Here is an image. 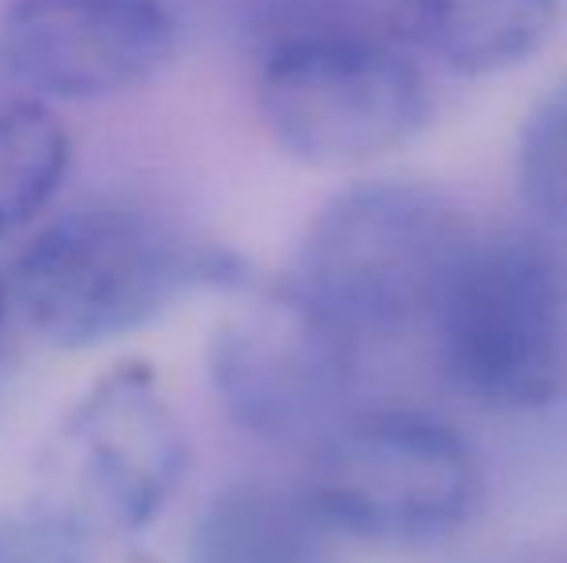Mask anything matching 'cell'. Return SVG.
Returning <instances> with one entry per match:
<instances>
[{
  "label": "cell",
  "instance_id": "cell-1",
  "mask_svg": "<svg viewBox=\"0 0 567 563\" xmlns=\"http://www.w3.org/2000/svg\"><path fill=\"white\" fill-rule=\"evenodd\" d=\"M251 54L262 124L306 166L379 163L433 116L425 70L371 0H262Z\"/></svg>",
  "mask_w": 567,
  "mask_h": 563
},
{
  "label": "cell",
  "instance_id": "cell-2",
  "mask_svg": "<svg viewBox=\"0 0 567 563\" xmlns=\"http://www.w3.org/2000/svg\"><path fill=\"white\" fill-rule=\"evenodd\" d=\"M239 282L231 251L140 205L101 201L39 228L8 290L43 344L90 352L135 336L189 293Z\"/></svg>",
  "mask_w": 567,
  "mask_h": 563
},
{
  "label": "cell",
  "instance_id": "cell-3",
  "mask_svg": "<svg viewBox=\"0 0 567 563\" xmlns=\"http://www.w3.org/2000/svg\"><path fill=\"white\" fill-rule=\"evenodd\" d=\"M475 228L444 189L367 178L313 212L290 285L363 344L429 321Z\"/></svg>",
  "mask_w": 567,
  "mask_h": 563
},
{
  "label": "cell",
  "instance_id": "cell-4",
  "mask_svg": "<svg viewBox=\"0 0 567 563\" xmlns=\"http://www.w3.org/2000/svg\"><path fill=\"white\" fill-rule=\"evenodd\" d=\"M452 390L491 409H540L567 378V271L537 236H471L429 309Z\"/></svg>",
  "mask_w": 567,
  "mask_h": 563
},
{
  "label": "cell",
  "instance_id": "cell-5",
  "mask_svg": "<svg viewBox=\"0 0 567 563\" xmlns=\"http://www.w3.org/2000/svg\"><path fill=\"white\" fill-rule=\"evenodd\" d=\"M313 505L340 536L379 549H429L460 533L483 502V467L452 425L417 409L343 414L317 440Z\"/></svg>",
  "mask_w": 567,
  "mask_h": 563
},
{
  "label": "cell",
  "instance_id": "cell-6",
  "mask_svg": "<svg viewBox=\"0 0 567 563\" xmlns=\"http://www.w3.org/2000/svg\"><path fill=\"white\" fill-rule=\"evenodd\" d=\"M359 340L293 285L247 301L209 340V383L228 421L267 444L321 440L348 414Z\"/></svg>",
  "mask_w": 567,
  "mask_h": 563
},
{
  "label": "cell",
  "instance_id": "cell-7",
  "mask_svg": "<svg viewBox=\"0 0 567 563\" xmlns=\"http://www.w3.org/2000/svg\"><path fill=\"white\" fill-rule=\"evenodd\" d=\"M178 51L166 0H8L0 66L47 105H93L155 82Z\"/></svg>",
  "mask_w": 567,
  "mask_h": 563
},
{
  "label": "cell",
  "instance_id": "cell-8",
  "mask_svg": "<svg viewBox=\"0 0 567 563\" xmlns=\"http://www.w3.org/2000/svg\"><path fill=\"white\" fill-rule=\"evenodd\" d=\"M62 451L82 498L135 533L163 518L189 467V436L147 363H116L78 398Z\"/></svg>",
  "mask_w": 567,
  "mask_h": 563
},
{
  "label": "cell",
  "instance_id": "cell-9",
  "mask_svg": "<svg viewBox=\"0 0 567 563\" xmlns=\"http://www.w3.org/2000/svg\"><path fill=\"white\" fill-rule=\"evenodd\" d=\"M343 536L306 487L239 479L220 487L194 518L189 563H343Z\"/></svg>",
  "mask_w": 567,
  "mask_h": 563
},
{
  "label": "cell",
  "instance_id": "cell-10",
  "mask_svg": "<svg viewBox=\"0 0 567 563\" xmlns=\"http://www.w3.org/2000/svg\"><path fill=\"white\" fill-rule=\"evenodd\" d=\"M560 0H394V28L463 77L522 66L548 39Z\"/></svg>",
  "mask_w": 567,
  "mask_h": 563
},
{
  "label": "cell",
  "instance_id": "cell-11",
  "mask_svg": "<svg viewBox=\"0 0 567 563\" xmlns=\"http://www.w3.org/2000/svg\"><path fill=\"white\" fill-rule=\"evenodd\" d=\"M74 143L47 101L0 105V236L31 225L66 186Z\"/></svg>",
  "mask_w": 567,
  "mask_h": 563
},
{
  "label": "cell",
  "instance_id": "cell-12",
  "mask_svg": "<svg viewBox=\"0 0 567 563\" xmlns=\"http://www.w3.org/2000/svg\"><path fill=\"white\" fill-rule=\"evenodd\" d=\"M517 189L540 225L567 228V82L548 90L517 136Z\"/></svg>",
  "mask_w": 567,
  "mask_h": 563
},
{
  "label": "cell",
  "instance_id": "cell-13",
  "mask_svg": "<svg viewBox=\"0 0 567 563\" xmlns=\"http://www.w3.org/2000/svg\"><path fill=\"white\" fill-rule=\"evenodd\" d=\"M0 563H90L85 525L70 510H0Z\"/></svg>",
  "mask_w": 567,
  "mask_h": 563
},
{
  "label": "cell",
  "instance_id": "cell-14",
  "mask_svg": "<svg viewBox=\"0 0 567 563\" xmlns=\"http://www.w3.org/2000/svg\"><path fill=\"white\" fill-rule=\"evenodd\" d=\"M4 316H8V285L0 282V332H4Z\"/></svg>",
  "mask_w": 567,
  "mask_h": 563
}]
</instances>
